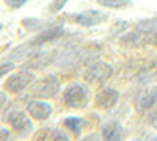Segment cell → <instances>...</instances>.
I'll use <instances>...</instances> for the list:
<instances>
[{
	"mask_svg": "<svg viewBox=\"0 0 157 141\" xmlns=\"http://www.w3.org/2000/svg\"><path fill=\"white\" fill-rule=\"evenodd\" d=\"M35 82V74L32 71H17L14 74L8 75V79L5 80L3 89L6 93H13V94H17L21 91H24L30 83Z\"/></svg>",
	"mask_w": 157,
	"mask_h": 141,
	"instance_id": "cell-2",
	"label": "cell"
},
{
	"mask_svg": "<svg viewBox=\"0 0 157 141\" xmlns=\"http://www.w3.org/2000/svg\"><path fill=\"white\" fill-rule=\"evenodd\" d=\"M64 127H68V129L74 133V135H80L83 125H85V121L78 116H71V118H66L63 121Z\"/></svg>",
	"mask_w": 157,
	"mask_h": 141,
	"instance_id": "cell-12",
	"label": "cell"
},
{
	"mask_svg": "<svg viewBox=\"0 0 157 141\" xmlns=\"http://www.w3.org/2000/svg\"><path fill=\"white\" fill-rule=\"evenodd\" d=\"M123 127L120 122L116 121H112V122H107L102 125V138L107 139V141H116V139H121L123 138Z\"/></svg>",
	"mask_w": 157,
	"mask_h": 141,
	"instance_id": "cell-11",
	"label": "cell"
},
{
	"mask_svg": "<svg viewBox=\"0 0 157 141\" xmlns=\"http://www.w3.org/2000/svg\"><path fill=\"white\" fill-rule=\"evenodd\" d=\"M88 100V88L82 83H71L63 91V102L64 105L71 108H82L86 105Z\"/></svg>",
	"mask_w": 157,
	"mask_h": 141,
	"instance_id": "cell-1",
	"label": "cell"
},
{
	"mask_svg": "<svg viewBox=\"0 0 157 141\" xmlns=\"http://www.w3.org/2000/svg\"><path fill=\"white\" fill-rule=\"evenodd\" d=\"M105 19H107V16L98 9H86L83 13H78L74 17V20L78 25H82V27H94V25L102 24Z\"/></svg>",
	"mask_w": 157,
	"mask_h": 141,
	"instance_id": "cell-6",
	"label": "cell"
},
{
	"mask_svg": "<svg viewBox=\"0 0 157 141\" xmlns=\"http://www.w3.org/2000/svg\"><path fill=\"white\" fill-rule=\"evenodd\" d=\"M49 138H50V139H61V141H66V139H68V135L63 133V132H60V130H55V132H52V133L49 135Z\"/></svg>",
	"mask_w": 157,
	"mask_h": 141,
	"instance_id": "cell-18",
	"label": "cell"
},
{
	"mask_svg": "<svg viewBox=\"0 0 157 141\" xmlns=\"http://www.w3.org/2000/svg\"><path fill=\"white\" fill-rule=\"evenodd\" d=\"M112 74H113V69L109 63L96 61V63H91V65L85 69L83 77L90 83H104L110 79Z\"/></svg>",
	"mask_w": 157,
	"mask_h": 141,
	"instance_id": "cell-4",
	"label": "cell"
},
{
	"mask_svg": "<svg viewBox=\"0 0 157 141\" xmlns=\"http://www.w3.org/2000/svg\"><path fill=\"white\" fill-rule=\"evenodd\" d=\"M0 30H2V25H0Z\"/></svg>",
	"mask_w": 157,
	"mask_h": 141,
	"instance_id": "cell-22",
	"label": "cell"
},
{
	"mask_svg": "<svg viewBox=\"0 0 157 141\" xmlns=\"http://www.w3.org/2000/svg\"><path fill=\"white\" fill-rule=\"evenodd\" d=\"M66 3H68V0H54V2L49 5V9H50L52 13H58Z\"/></svg>",
	"mask_w": 157,
	"mask_h": 141,
	"instance_id": "cell-15",
	"label": "cell"
},
{
	"mask_svg": "<svg viewBox=\"0 0 157 141\" xmlns=\"http://www.w3.org/2000/svg\"><path fill=\"white\" fill-rule=\"evenodd\" d=\"M64 35V28L61 25H55V27H49L46 30H43L39 35H36V38L32 41L33 46H39V44H46L49 41H54V39H58Z\"/></svg>",
	"mask_w": 157,
	"mask_h": 141,
	"instance_id": "cell-9",
	"label": "cell"
},
{
	"mask_svg": "<svg viewBox=\"0 0 157 141\" xmlns=\"http://www.w3.org/2000/svg\"><path fill=\"white\" fill-rule=\"evenodd\" d=\"M99 3L105 8L121 9V8H126L127 5H130V0H99Z\"/></svg>",
	"mask_w": 157,
	"mask_h": 141,
	"instance_id": "cell-14",
	"label": "cell"
},
{
	"mask_svg": "<svg viewBox=\"0 0 157 141\" xmlns=\"http://www.w3.org/2000/svg\"><path fill=\"white\" fill-rule=\"evenodd\" d=\"M118 99H120V94H118L116 89H113V88H102L101 91L96 94V97H94V104L99 108L107 110V108H112V107H115L118 104Z\"/></svg>",
	"mask_w": 157,
	"mask_h": 141,
	"instance_id": "cell-8",
	"label": "cell"
},
{
	"mask_svg": "<svg viewBox=\"0 0 157 141\" xmlns=\"http://www.w3.org/2000/svg\"><path fill=\"white\" fill-rule=\"evenodd\" d=\"M137 30L141 33H154L157 32V17H151V19H145L137 24Z\"/></svg>",
	"mask_w": 157,
	"mask_h": 141,
	"instance_id": "cell-13",
	"label": "cell"
},
{
	"mask_svg": "<svg viewBox=\"0 0 157 141\" xmlns=\"http://www.w3.org/2000/svg\"><path fill=\"white\" fill-rule=\"evenodd\" d=\"M5 3H6L10 8L17 9V8H21V6H24L25 3H27V0H5Z\"/></svg>",
	"mask_w": 157,
	"mask_h": 141,
	"instance_id": "cell-16",
	"label": "cell"
},
{
	"mask_svg": "<svg viewBox=\"0 0 157 141\" xmlns=\"http://www.w3.org/2000/svg\"><path fill=\"white\" fill-rule=\"evenodd\" d=\"M22 24H24V25H27V28H30V30L38 28L39 25H41V22H39L38 19H24Z\"/></svg>",
	"mask_w": 157,
	"mask_h": 141,
	"instance_id": "cell-17",
	"label": "cell"
},
{
	"mask_svg": "<svg viewBox=\"0 0 157 141\" xmlns=\"http://www.w3.org/2000/svg\"><path fill=\"white\" fill-rule=\"evenodd\" d=\"M10 136V132L6 129H0V139H6Z\"/></svg>",
	"mask_w": 157,
	"mask_h": 141,
	"instance_id": "cell-21",
	"label": "cell"
},
{
	"mask_svg": "<svg viewBox=\"0 0 157 141\" xmlns=\"http://www.w3.org/2000/svg\"><path fill=\"white\" fill-rule=\"evenodd\" d=\"M30 114H25L24 111L19 110H11L6 113L5 121L13 127V130L17 132L19 135H27L32 129H33V124L30 121Z\"/></svg>",
	"mask_w": 157,
	"mask_h": 141,
	"instance_id": "cell-5",
	"label": "cell"
},
{
	"mask_svg": "<svg viewBox=\"0 0 157 141\" xmlns=\"http://www.w3.org/2000/svg\"><path fill=\"white\" fill-rule=\"evenodd\" d=\"M60 80L57 79L55 75H47L44 77V79L41 80H38L32 89H30V93L35 96V97H41V99H49V97H54L58 94L60 91Z\"/></svg>",
	"mask_w": 157,
	"mask_h": 141,
	"instance_id": "cell-3",
	"label": "cell"
},
{
	"mask_svg": "<svg viewBox=\"0 0 157 141\" xmlns=\"http://www.w3.org/2000/svg\"><path fill=\"white\" fill-rule=\"evenodd\" d=\"M5 104H6V94L3 91H0V111L5 107Z\"/></svg>",
	"mask_w": 157,
	"mask_h": 141,
	"instance_id": "cell-20",
	"label": "cell"
},
{
	"mask_svg": "<svg viewBox=\"0 0 157 141\" xmlns=\"http://www.w3.org/2000/svg\"><path fill=\"white\" fill-rule=\"evenodd\" d=\"M27 113L36 121H46L52 114V105L43 100H30L27 105Z\"/></svg>",
	"mask_w": 157,
	"mask_h": 141,
	"instance_id": "cell-7",
	"label": "cell"
},
{
	"mask_svg": "<svg viewBox=\"0 0 157 141\" xmlns=\"http://www.w3.org/2000/svg\"><path fill=\"white\" fill-rule=\"evenodd\" d=\"M14 65H11V63H5V65H0V77H3L5 74H8L10 71H13Z\"/></svg>",
	"mask_w": 157,
	"mask_h": 141,
	"instance_id": "cell-19",
	"label": "cell"
},
{
	"mask_svg": "<svg viewBox=\"0 0 157 141\" xmlns=\"http://www.w3.org/2000/svg\"><path fill=\"white\" fill-rule=\"evenodd\" d=\"M135 104H137V108L140 111H145V110H149L151 107H154L157 104V85L154 88H149L146 91L140 93Z\"/></svg>",
	"mask_w": 157,
	"mask_h": 141,
	"instance_id": "cell-10",
	"label": "cell"
}]
</instances>
